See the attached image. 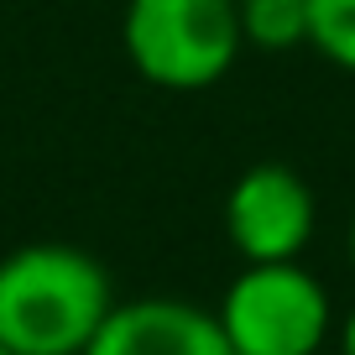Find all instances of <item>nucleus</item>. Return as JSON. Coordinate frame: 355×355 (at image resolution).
<instances>
[{"instance_id": "1", "label": "nucleus", "mask_w": 355, "mask_h": 355, "mask_svg": "<svg viewBox=\"0 0 355 355\" xmlns=\"http://www.w3.org/2000/svg\"><path fill=\"white\" fill-rule=\"evenodd\" d=\"M115 309L100 256L68 241H32L0 256V350L84 355Z\"/></svg>"}, {"instance_id": "3", "label": "nucleus", "mask_w": 355, "mask_h": 355, "mask_svg": "<svg viewBox=\"0 0 355 355\" xmlns=\"http://www.w3.org/2000/svg\"><path fill=\"white\" fill-rule=\"evenodd\" d=\"M214 319L235 355H319L334 334V303L303 261H245Z\"/></svg>"}, {"instance_id": "6", "label": "nucleus", "mask_w": 355, "mask_h": 355, "mask_svg": "<svg viewBox=\"0 0 355 355\" xmlns=\"http://www.w3.org/2000/svg\"><path fill=\"white\" fill-rule=\"evenodd\" d=\"M241 37L261 53H288L309 42V6L303 0H241Z\"/></svg>"}, {"instance_id": "5", "label": "nucleus", "mask_w": 355, "mask_h": 355, "mask_svg": "<svg viewBox=\"0 0 355 355\" xmlns=\"http://www.w3.org/2000/svg\"><path fill=\"white\" fill-rule=\"evenodd\" d=\"M84 355H235L214 309L189 298H115Z\"/></svg>"}, {"instance_id": "4", "label": "nucleus", "mask_w": 355, "mask_h": 355, "mask_svg": "<svg viewBox=\"0 0 355 355\" xmlns=\"http://www.w3.org/2000/svg\"><path fill=\"white\" fill-rule=\"evenodd\" d=\"M319 225L309 178L288 162H251L225 193V241L241 261H298Z\"/></svg>"}, {"instance_id": "7", "label": "nucleus", "mask_w": 355, "mask_h": 355, "mask_svg": "<svg viewBox=\"0 0 355 355\" xmlns=\"http://www.w3.org/2000/svg\"><path fill=\"white\" fill-rule=\"evenodd\" d=\"M309 6V47L355 78V0H303Z\"/></svg>"}, {"instance_id": "10", "label": "nucleus", "mask_w": 355, "mask_h": 355, "mask_svg": "<svg viewBox=\"0 0 355 355\" xmlns=\"http://www.w3.org/2000/svg\"><path fill=\"white\" fill-rule=\"evenodd\" d=\"M0 355H11V350H0Z\"/></svg>"}, {"instance_id": "9", "label": "nucleus", "mask_w": 355, "mask_h": 355, "mask_svg": "<svg viewBox=\"0 0 355 355\" xmlns=\"http://www.w3.org/2000/svg\"><path fill=\"white\" fill-rule=\"evenodd\" d=\"M345 245H350V266H355V214H350V235H345Z\"/></svg>"}, {"instance_id": "2", "label": "nucleus", "mask_w": 355, "mask_h": 355, "mask_svg": "<svg viewBox=\"0 0 355 355\" xmlns=\"http://www.w3.org/2000/svg\"><path fill=\"white\" fill-rule=\"evenodd\" d=\"M121 47L125 63L157 89H214L245 47L241 0H125Z\"/></svg>"}, {"instance_id": "8", "label": "nucleus", "mask_w": 355, "mask_h": 355, "mask_svg": "<svg viewBox=\"0 0 355 355\" xmlns=\"http://www.w3.org/2000/svg\"><path fill=\"white\" fill-rule=\"evenodd\" d=\"M340 355H355V309L340 319Z\"/></svg>"}]
</instances>
